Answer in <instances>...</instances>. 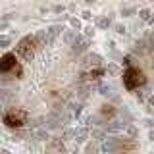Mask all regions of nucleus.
<instances>
[{"mask_svg": "<svg viewBox=\"0 0 154 154\" xmlns=\"http://www.w3.org/2000/svg\"><path fill=\"white\" fill-rule=\"evenodd\" d=\"M10 46V37H0V48Z\"/></svg>", "mask_w": 154, "mask_h": 154, "instance_id": "20e7f679", "label": "nucleus"}, {"mask_svg": "<svg viewBox=\"0 0 154 154\" xmlns=\"http://www.w3.org/2000/svg\"><path fill=\"white\" fill-rule=\"evenodd\" d=\"M12 17H14V14H8V16L2 17V21H8V19H12Z\"/></svg>", "mask_w": 154, "mask_h": 154, "instance_id": "39448f33", "label": "nucleus"}, {"mask_svg": "<svg viewBox=\"0 0 154 154\" xmlns=\"http://www.w3.org/2000/svg\"><path fill=\"white\" fill-rule=\"evenodd\" d=\"M125 73L123 83L129 91H141V87L150 77H154V29L146 33L143 38H139L133 52L125 58ZM143 102L154 106V87L144 94Z\"/></svg>", "mask_w": 154, "mask_h": 154, "instance_id": "f257e3e1", "label": "nucleus"}, {"mask_svg": "<svg viewBox=\"0 0 154 154\" xmlns=\"http://www.w3.org/2000/svg\"><path fill=\"white\" fill-rule=\"evenodd\" d=\"M85 137H87V129H77V131H75V139H77V141H85Z\"/></svg>", "mask_w": 154, "mask_h": 154, "instance_id": "7ed1b4c3", "label": "nucleus"}, {"mask_svg": "<svg viewBox=\"0 0 154 154\" xmlns=\"http://www.w3.org/2000/svg\"><path fill=\"white\" fill-rule=\"evenodd\" d=\"M16 66H17V56L12 54V52H10V54H4L2 58H0V73L2 75L10 73Z\"/></svg>", "mask_w": 154, "mask_h": 154, "instance_id": "f03ea898", "label": "nucleus"}]
</instances>
